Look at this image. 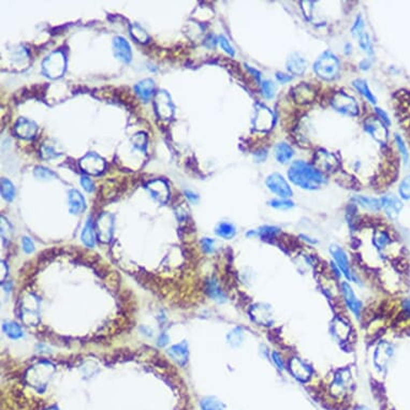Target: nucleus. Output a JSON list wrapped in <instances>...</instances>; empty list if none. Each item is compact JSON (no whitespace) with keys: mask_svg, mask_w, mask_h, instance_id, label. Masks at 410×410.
<instances>
[{"mask_svg":"<svg viewBox=\"0 0 410 410\" xmlns=\"http://www.w3.org/2000/svg\"><path fill=\"white\" fill-rule=\"evenodd\" d=\"M288 176L292 183L305 190L319 189L325 183L324 175L304 161H294L289 169Z\"/></svg>","mask_w":410,"mask_h":410,"instance_id":"obj_1","label":"nucleus"},{"mask_svg":"<svg viewBox=\"0 0 410 410\" xmlns=\"http://www.w3.org/2000/svg\"><path fill=\"white\" fill-rule=\"evenodd\" d=\"M329 251H330L332 259H333V262L338 266V269L341 270L343 277L349 283H354L356 285H360L362 281H361L360 276L357 275V273L353 271L352 266H351L350 259H349L347 251L345 250L343 247L336 244L331 245Z\"/></svg>","mask_w":410,"mask_h":410,"instance_id":"obj_2","label":"nucleus"},{"mask_svg":"<svg viewBox=\"0 0 410 410\" xmlns=\"http://www.w3.org/2000/svg\"><path fill=\"white\" fill-rule=\"evenodd\" d=\"M340 60H338L337 56L330 51L324 52L314 63L315 73L319 77L327 81H332L336 79L338 74H340Z\"/></svg>","mask_w":410,"mask_h":410,"instance_id":"obj_3","label":"nucleus"},{"mask_svg":"<svg viewBox=\"0 0 410 410\" xmlns=\"http://www.w3.org/2000/svg\"><path fill=\"white\" fill-rule=\"evenodd\" d=\"M341 293L343 300L348 310L353 315L356 320H360L363 311V302L361 298L356 295L355 290L353 289L351 283L344 281L341 283Z\"/></svg>","mask_w":410,"mask_h":410,"instance_id":"obj_4","label":"nucleus"},{"mask_svg":"<svg viewBox=\"0 0 410 410\" xmlns=\"http://www.w3.org/2000/svg\"><path fill=\"white\" fill-rule=\"evenodd\" d=\"M331 104L333 109L341 114L348 116H356L359 114V107H357L356 101L352 97L343 92L334 95Z\"/></svg>","mask_w":410,"mask_h":410,"instance_id":"obj_5","label":"nucleus"},{"mask_svg":"<svg viewBox=\"0 0 410 410\" xmlns=\"http://www.w3.org/2000/svg\"><path fill=\"white\" fill-rule=\"evenodd\" d=\"M266 187L269 188L270 191L273 192L276 196L282 199H289L293 194L291 187L287 183L281 174L278 173H273L265 180Z\"/></svg>","mask_w":410,"mask_h":410,"instance_id":"obj_6","label":"nucleus"},{"mask_svg":"<svg viewBox=\"0 0 410 410\" xmlns=\"http://www.w3.org/2000/svg\"><path fill=\"white\" fill-rule=\"evenodd\" d=\"M351 374L348 369H341L334 375L331 383V392L336 398H343L346 395L351 387Z\"/></svg>","mask_w":410,"mask_h":410,"instance_id":"obj_7","label":"nucleus"},{"mask_svg":"<svg viewBox=\"0 0 410 410\" xmlns=\"http://www.w3.org/2000/svg\"><path fill=\"white\" fill-rule=\"evenodd\" d=\"M252 320L259 325L270 327L274 323V310L268 303H257L250 310Z\"/></svg>","mask_w":410,"mask_h":410,"instance_id":"obj_8","label":"nucleus"},{"mask_svg":"<svg viewBox=\"0 0 410 410\" xmlns=\"http://www.w3.org/2000/svg\"><path fill=\"white\" fill-rule=\"evenodd\" d=\"M289 372L292 374L295 379L302 382H306L312 375V369L308 364L302 360L301 357L293 356L291 357L288 363Z\"/></svg>","mask_w":410,"mask_h":410,"instance_id":"obj_9","label":"nucleus"},{"mask_svg":"<svg viewBox=\"0 0 410 410\" xmlns=\"http://www.w3.org/2000/svg\"><path fill=\"white\" fill-rule=\"evenodd\" d=\"M64 70V57L60 52H56L53 55L48 57L43 63V71L48 76L57 77L60 76Z\"/></svg>","mask_w":410,"mask_h":410,"instance_id":"obj_10","label":"nucleus"},{"mask_svg":"<svg viewBox=\"0 0 410 410\" xmlns=\"http://www.w3.org/2000/svg\"><path fill=\"white\" fill-rule=\"evenodd\" d=\"M393 353L391 345L388 343H380L378 346L376 347L374 351V365L375 368L377 367L379 370H382L387 367L388 362L390 361Z\"/></svg>","mask_w":410,"mask_h":410,"instance_id":"obj_11","label":"nucleus"},{"mask_svg":"<svg viewBox=\"0 0 410 410\" xmlns=\"http://www.w3.org/2000/svg\"><path fill=\"white\" fill-rule=\"evenodd\" d=\"M380 204L381 210L385 211L387 216L391 219L398 218L403 208V203L401 202V200L395 196H392V194L382 197L380 199Z\"/></svg>","mask_w":410,"mask_h":410,"instance_id":"obj_12","label":"nucleus"},{"mask_svg":"<svg viewBox=\"0 0 410 410\" xmlns=\"http://www.w3.org/2000/svg\"><path fill=\"white\" fill-rule=\"evenodd\" d=\"M273 118H274V116H273V113L268 108L264 106H259L256 112L255 126L258 130H261V131H268L273 126Z\"/></svg>","mask_w":410,"mask_h":410,"instance_id":"obj_13","label":"nucleus"},{"mask_svg":"<svg viewBox=\"0 0 410 410\" xmlns=\"http://www.w3.org/2000/svg\"><path fill=\"white\" fill-rule=\"evenodd\" d=\"M104 161L99 156L96 154H88L86 157H84L81 160V167L85 172L89 174L97 175L103 171L104 169Z\"/></svg>","mask_w":410,"mask_h":410,"instance_id":"obj_14","label":"nucleus"},{"mask_svg":"<svg viewBox=\"0 0 410 410\" xmlns=\"http://www.w3.org/2000/svg\"><path fill=\"white\" fill-rule=\"evenodd\" d=\"M366 131L373 136V138L380 143H385L387 138V130L385 123L380 122L377 118H368L364 122Z\"/></svg>","mask_w":410,"mask_h":410,"instance_id":"obj_15","label":"nucleus"},{"mask_svg":"<svg viewBox=\"0 0 410 410\" xmlns=\"http://www.w3.org/2000/svg\"><path fill=\"white\" fill-rule=\"evenodd\" d=\"M307 68V61L298 53H292L287 60V69L293 75H302Z\"/></svg>","mask_w":410,"mask_h":410,"instance_id":"obj_16","label":"nucleus"},{"mask_svg":"<svg viewBox=\"0 0 410 410\" xmlns=\"http://www.w3.org/2000/svg\"><path fill=\"white\" fill-rule=\"evenodd\" d=\"M113 48H114V53L115 56L120 59L123 62H130L131 61L132 54L131 50H130V45L123 38L117 37L114 39L113 42Z\"/></svg>","mask_w":410,"mask_h":410,"instance_id":"obj_17","label":"nucleus"},{"mask_svg":"<svg viewBox=\"0 0 410 410\" xmlns=\"http://www.w3.org/2000/svg\"><path fill=\"white\" fill-rule=\"evenodd\" d=\"M206 292L213 300L218 303H224L227 300V295L223 289L220 288L219 283L216 278L208 279L206 283Z\"/></svg>","mask_w":410,"mask_h":410,"instance_id":"obj_18","label":"nucleus"},{"mask_svg":"<svg viewBox=\"0 0 410 410\" xmlns=\"http://www.w3.org/2000/svg\"><path fill=\"white\" fill-rule=\"evenodd\" d=\"M281 233V229L275 226H262L260 227L257 230L249 231L246 233V236L253 237V236H259L263 239H270V238H275L278 234Z\"/></svg>","mask_w":410,"mask_h":410,"instance_id":"obj_19","label":"nucleus"},{"mask_svg":"<svg viewBox=\"0 0 410 410\" xmlns=\"http://www.w3.org/2000/svg\"><path fill=\"white\" fill-rule=\"evenodd\" d=\"M37 126L32 121H29L25 118H21L15 127V132L21 136V138L30 139L36 134Z\"/></svg>","mask_w":410,"mask_h":410,"instance_id":"obj_20","label":"nucleus"},{"mask_svg":"<svg viewBox=\"0 0 410 410\" xmlns=\"http://www.w3.org/2000/svg\"><path fill=\"white\" fill-rule=\"evenodd\" d=\"M69 206L70 212L72 214H80L82 211L85 210V200L82 194L77 190L69 191Z\"/></svg>","mask_w":410,"mask_h":410,"instance_id":"obj_21","label":"nucleus"},{"mask_svg":"<svg viewBox=\"0 0 410 410\" xmlns=\"http://www.w3.org/2000/svg\"><path fill=\"white\" fill-rule=\"evenodd\" d=\"M353 201H355V203L357 205H360L363 208H365V210H368V211L378 212V211L381 210L380 199L364 197V196H355L353 198Z\"/></svg>","mask_w":410,"mask_h":410,"instance_id":"obj_22","label":"nucleus"},{"mask_svg":"<svg viewBox=\"0 0 410 410\" xmlns=\"http://www.w3.org/2000/svg\"><path fill=\"white\" fill-rule=\"evenodd\" d=\"M316 161L319 167L322 169H327L328 171H332L337 166V160L335 159L334 155L324 151H320L317 154Z\"/></svg>","mask_w":410,"mask_h":410,"instance_id":"obj_23","label":"nucleus"},{"mask_svg":"<svg viewBox=\"0 0 410 410\" xmlns=\"http://www.w3.org/2000/svg\"><path fill=\"white\" fill-rule=\"evenodd\" d=\"M154 81L152 80H144L141 81L135 85V92L144 101H148L152 98L154 94Z\"/></svg>","mask_w":410,"mask_h":410,"instance_id":"obj_24","label":"nucleus"},{"mask_svg":"<svg viewBox=\"0 0 410 410\" xmlns=\"http://www.w3.org/2000/svg\"><path fill=\"white\" fill-rule=\"evenodd\" d=\"M275 157L281 164H287L293 157V149L287 143H279L275 148Z\"/></svg>","mask_w":410,"mask_h":410,"instance_id":"obj_25","label":"nucleus"},{"mask_svg":"<svg viewBox=\"0 0 410 410\" xmlns=\"http://www.w3.org/2000/svg\"><path fill=\"white\" fill-rule=\"evenodd\" d=\"M169 354H170L175 361L178 362V364H180V365H184V364L187 362V357H188L187 345L185 343L175 345V346L171 347L170 350H169Z\"/></svg>","mask_w":410,"mask_h":410,"instance_id":"obj_26","label":"nucleus"},{"mask_svg":"<svg viewBox=\"0 0 410 410\" xmlns=\"http://www.w3.org/2000/svg\"><path fill=\"white\" fill-rule=\"evenodd\" d=\"M353 86L354 88L359 92L362 96L365 97V98L370 102L375 104L377 102L376 97L373 95V93L370 92V89L367 85V82L365 80H362V79H357L353 81Z\"/></svg>","mask_w":410,"mask_h":410,"instance_id":"obj_27","label":"nucleus"},{"mask_svg":"<svg viewBox=\"0 0 410 410\" xmlns=\"http://www.w3.org/2000/svg\"><path fill=\"white\" fill-rule=\"evenodd\" d=\"M392 239L389 233L386 231H377L373 238V243L378 250H385L387 247L391 244Z\"/></svg>","mask_w":410,"mask_h":410,"instance_id":"obj_28","label":"nucleus"},{"mask_svg":"<svg viewBox=\"0 0 410 410\" xmlns=\"http://www.w3.org/2000/svg\"><path fill=\"white\" fill-rule=\"evenodd\" d=\"M215 231H216V234L218 236L226 238V239H230L234 237V235L236 234L235 227L230 223H220L216 227V230Z\"/></svg>","mask_w":410,"mask_h":410,"instance_id":"obj_29","label":"nucleus"},{"mask_svg":"<svg viewBox=\"0 0 410 410\" xmlns=\"http://www.w3.org/2000/svg\"><path fill=\"white\" fill-rule=\"evenodd\" d=\"M201 408L202 410H226L224 403H221L218 399L208 396L201 401Z\"/></svg>","mask_w":410,"mask_h":410,"instance_id":"obj_30","label":"nucleus"},{"mask_svg":"<svg viewBox=\"0 0 410 410\" xmlns=\"http://www.w3.org/2000/svg\"><path fill=\"white\" fill-rule=\"evenodd\" d=\"M268 204L275 208V210H279V211H287V210H291V208L294 207V202L293 201H291L290 199H282V198H278V199H273L270 200Z\"/></svg>","mask_w":410,"mask_h":410,"instance_id":"obj_31","label":"nucleus"},{"mask_svg":"<svg viewBox=\"0 0 410 410\" xmlns=\"http://www.w3.org/2000/svg\"><path fill=\"white\" fill-rule=\"evenodd\" d=\"M82 240H83V243L88 247L95 246V232H94V227L92 223H90V220H88V223L86 224L85 228H84V230L82 232Z\"/></svg>","mask_w":410,"mask_h":410,"instance_id":"obj_32","label":"nucleus"},{"mask_svg":"<svg viewBox=\"0 0 410 410\" xmlns=\"http://www.w3.org/2000/svg\"><path fill=\"white\" fill-rule=\"evenodd\" d=\"M296 101L297 102H310L312 99H314V92L309 88V86L307 85H301L300 87H296Z\"/></svg>","mask_w":410,"mask_h":410,"instance_id":"obj_33","label":"nucleus"},{"mask_svg":"<svg viewBox=\"0 0 410 410\" xmlns=\"http://www.w3.org/2000/svg\"><path fill=\"white\" fill-rule=\"evenodd\" d=\"M356 38H357V40H359V44H360L361 49L364 52H365V53H367L369 55H373L374 47H373L372 41H370V38H369L367 32L363 31L362 34H360Z\"/></svg>","mask_w":410,"mask_h":410,"instance_id":"obj_34","label":"nucleus"},{"mask_svg":"<svg viewBox=\"0 0 410 410\" xmlns=\"http://www.w3.org/2000/svg\"><path fill=\"white\" fill-rule=\"evenodd\" d=\"M1 194L6 201L13 200L15 196V188L9 179L2 178L1 179Z\"/></svg>","mask_w":410,"mask_h":410,"instance_id":"obj_35","label":"nucleus"},{"mask_svg":"<svg viewBox=\"0 0 410 410\" xmlns=\"http://www.w3.org/2000/svg\"><path fill=\"white\" fill-rule=\"evenodd\" d=\"M3 331L5 332L6 335L13 338V340H16V338L23 336L22 329L19 328L16 323L13 322H5L3 324Z\"/></svg>","mask_w":410,"mask_h":410,"instance_id":"obj_36","label":"nucleus"},{"mask_svg":"<svg viewBox=\"0 0 410 410\" xmlns=\"http://www.w3.org/2000/svg\"><path fill=\"white\" fill-rule=\"evenodd\" d=\"M271 359H272V362L274 363V365H275L279 370H282V372H284V370L287 369L288 365H287V363H286V361H285V359H284V356L282 355L281 352H278V351H275V350L272 351V352H271Z\"/></svg>","mask_w":410,"mask_h":410,"instance_id":"obj_37","label":"nucleus"},{"mask_svg":"<svg viewBox=\"0 0 410 410\" xmlns=\"http://www.w3.org/2000/svg\"><path fill=\"white\" fill-rule=\"evenodd\" d=\"M262 93L266 99H272L276 93V85L270 80L262 82Z\"/></svg>","mask_w":410,"mask_h":410,"instance_id":"obj_38","label":"nucleus"},{"mask_svg":"<svg viewBox=\"0 0 410 410\" xmlns=\"http://www.w3.org/2000/svg\"><path fill=\"white\" fill-rule=\"evenodd\" d=\"M399 191L403 199L410 200V175L402 180Z\"/></svg>","mask_w":410,"mask_h":410,"instance_id":"obj_39","label":"nucleus"},{"mask_svg":"<svg viewBox=\"0 0 410 410\" xmlns=\"http://www.w3.org/2000/svg\"><path fill=\"white\" fill-rule=\"evenodd\" d=\"M228 338H229V341L232 345H234V346H237V345H239L240 343L243 342L244 334H243L242 330L237 328V329H234L231 332V333L229 334V336H228Z\"/></svg>","mask_w":410,"mask_h":410,"instance_id":"obj_40","label":"nucleus"},{"mask_svg":"<svg viewBox=\"0 0 410 410\" xmlns=\"http://www.w3.org/2000/svg\"><path fill=\"white\" fill-rule=\"evenodd\" d=\"M218 42H219V44H220L221 49H223V50L226 52V53H228V54L231 55V56L234 55V50H233V48L231 47V44L229 43V41H228V39H227L226 37L220 36V37L218 38Z\"/></svg>","mask_w":410,"mask_h":410,"instance_id":"obj_41","label":"nucleus"},{"mask_svg":"<svg viewBox=\"0 0 410 410\" xmlns=\"http://www.w3.org/2000/svg\"><path fill=\"white\" fill-rule=\"evenodd\" d=\"M351 31H352V35L354 37H357L360 34H362L363 31H365V30H364V22H363V19H362L361 16L356 17V21L353 25L352 29H351Z\"/></svg>","mask_w":410,"mask_h":410,"instance_id":"obj_42","label":"nucleus"},{"mask_svg":"<svg viewBox=\"0 0 410 410\" xmlns=\"http://www.w3.org/2000/svg\"><path fill=\"white\" fill-rule=\"evenodd\" d=\"M35 175L38 178H50L52 176H55L54 173L49 171L48 169H44L41 167H38L35 171Z\"/></svg>","mask_w":410,"mask_h":410,"instance_id":"obj_43","label":"nucleus"},{"mask_svg":"<svg viewBox=\"0 0 410 410\" xmlns=\"http://www.w3.org/2000/svg\"><path fill=\"white\" fill-rule=\"evenodd\" d=\"M202 247L203 250L206 253H212L215 251V240L212 238L205 237L202 239Z\"/></svg>","mask_w":410,"mask_h":410,"instance_id":"obj_44","label":"nucleus"},{"mask_svg":"<svg viewBox=\"0 0 410 410\" xmlns=\"http://www.w3.org/2000/svg\"><path fill=\"white\" fill-rule=\"evenodd\" d=\"M395 140H396V143H398V146H399L400 151H401V153H402V155H403V157H404L405 164H407V162H408V152H407V148H406V146H405V144H404V142H403L402 138H401L400 135H398V134H396V136H395Z\"/></svg>","mask_w":410,"mask_h":410,"instance_id":"obj_45","label":"nucleus"},{"mask_svg":"<svg viewBox=\"0 0 410 410\" xmlns=\"http://www.w3.org/2000/svg\"><path fill=\"white\" fill-rule=\"evenodd\" d=\"M23 248L26 253H30L34 251L35 246L29 237H23Z\"/></svg>","mask_w":410,"mask_h":410,"instance_id":"obj_46","label":"nucleus"},{"mask_svg":"<svg viewBox=\"0 0 410 410\" xmlns=\"http://www.w3.org/2000/svg\"><path fill=\"white\" fill-rule=\"evenodd\" d=\"M81 184L84 187V189H85L86 191L90 192V191L94 190V183L92 181V179L88 178L87 176H82Z\"/></svg>","mask_w":410,"mask_h":410,"instance_id":"obj_47","label":"nucleus"},{"mask_svg":"<svg viewBox=\"0 0 410 410\" xmlns=\"http://www.w3.org/2000/svg\"><path fill=\"white\" fill-rule=\"evenodd\" d=\"M376 113L378 114V116L381 117V119H382V121H383V123H385V125H388V126H389L390 123H391V121H390L389 116L387 115V113L383 112V111H382L381 109L377 108V109H376Z\"/></svg>","mask_w":410,"mask_h":410,"instance_id":"obj_48","label":"nucleus"},{"mask_svg":"<svg viewBox=\"0 0 410 410\" xmlns=\"http://www.w3.org/2000/svg\"><path fill=\"white\" fill-rule=\"evenodd\" d=\"M276 79L281 82V83H287V82H290L291 80H292V76H290V75H287V74H284V73H281V72H278V73H276Z\"/></svg>","mask_w":410,"mask_h":410,"instance_id":"obj_49","label":"nucleus"},{"mask_svg":"<svg viewBox=\"0 0 410 410\" xmlns=\"http://www.w3.org/2000/svg\"><path fill=\"white\" fill-rule=\"evenodd\" d=\"M403 309H404L407 316L410 317V300H405L403 302Z\"/></svg>","mask_w":410,"mask_h":410,"instance_id":"obj_50","label":"nucleus"},{"mask_svg":"<svg viewBox=\"0 0 410 410\" xmlns=\"http://www.w3.org/2000/svg\"><path fill=\"white\" fill-rule=\"evenodd\" d=\"M186 196H187V198L189 199L191 202H198V197H197V194H194V193H192V192H190V191H186Z\"/></svg>","mask_w":410,"mask_h":410,"instance_id":"obj_51","label":"nucleus"},{"mask_svg":"<svg viewBox=\"0 0 410 410\" xmlns=\"http://www.w3.org/2000/svg\"><path fill=\"white\" fill-rule=\"evenodd\" d=\"M355 410H369V408H367L366 406L360 405V406H356V407H355Z\"/></svg>","mask_w":410,"mask_h":410,"instance_id":"obj_52","label":"nucleus"}]
</instances>
